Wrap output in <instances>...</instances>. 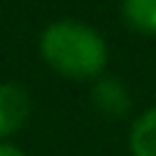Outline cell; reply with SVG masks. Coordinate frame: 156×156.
I'll return each instance as SVG.
<instances>
[{
  "label": "cell",
  "mask_w": 156,
  "mask_h": 156,
  "mask_svg": "<svg viewBox=\"0 0 156 156\" xmlns=\"http://www.w3.org/2000/svg\"><path fill=\"white\" fill-rule=\"evenodd\" d=\"M38 52L47 66H52L58 74L71 80H90L96 77L107 63V44L104 38L74 19L52 22L38 41Z\"/></svg>",
  "instance_id": "cell-1"
},
{
  "label": "cell",
  "mask_w": 156,
  "mask_h": 156,
  "mask_svg": "<svg viewBox=\"0 0 156 156\" xmlns=\"http://www.w3.org/2000/svg\"><path fill=\"white\" fill-rule=\"evenodd\" d=\"M129 148L134 156H156V107L145 110L129 134Z\"/></svg>",
  "instance_id": "cell-4"
},
{
  "label": "cell",
  "mask_w": 156,
  "mask_h": 156,
  "mask_svg": "<svg viewBox=\"0 0 156 156\" xmlns=\"http://www.w3.org/2000/svg\"><path fill=\"white\" fill-rule=\"evenodd\" d=\"M0 156H25L22 151H16L14 145H5V143H0Z\"/></svg>",
  "instance_id": "cell-6"
},
{
  "label": "cell",
  "mask_w": 156,
  "mask_h": 156,
  "mask_svg": "<svg viewBox=\"0 0 156 156\" xmlns=\"http://www.w3.org/2000/svg\"><path fill=\"white\" fill-rule=\"evenodd\" d=\"M93 101L104 115H123L129 110V90L121 80H101L93 88Z\"/></svg>",
  "instance_id": "cell-3"
},
{
  "label": "cell",
  "mask_w": 156,
  "mask_h": 156,
  "mask_svg": "<svg viewBox=\"0 0 156 156\" xmlns=\"http://www.w3.org/2000/svg\"><path fill=\"white\" fill-rule=\"evenodd\" d=\"M30 115V96L16 82H0V137L14 134Z\"/></svg>",
  "instance_id": "cell-2"
},
{
  "label": "cell",
  "mask_w": 156,
  "mask_h": 156,
  "mask_svg": "<svg viewBox=\"0 0 156 156\" xmlns=\"http://www.w3.org/2000/svg\"><path fill=\"white\" fill-rule=\"evenodd\" d=\"M121 8H123V19L134 30L156 36V0H123Z\"/></svg>",
  "instance_id": "cell-5"
}]
</instances>
